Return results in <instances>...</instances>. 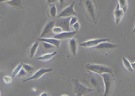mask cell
<instances>
[{"mask_svg":"<svg viewBox=\"0 0 135 96\" xmlns=\"http://www.w3.org/2000/svg\"><path fill=\"white\" fill-rule=\"evenodd\" d=\"M73 83H74V90H75V93L77 96H82L85 94H87L88 92H91L95 90L94 88H88L87 87L82 85L80 82H79L75 79L73 80Z\"/></svg>","mask_w":135,"mask_h":96,"instance_id":"4","label":"cell"},{"mask_svg":"<svg viewBox=\"0 0 135 96\" xmlns=\"http://www.w3.org/2000/svg\"><path fill=\"white\" fill-rule=\"evenodd\" d=\"M76 22H78V18L77 17H71L70 21V26L72 27Z\"/></svg>","mask_w":135,"mask_h":96,"instance_id":"27","label":"cell"},{"mask_svg":"<svg viewBox=\"0 0 135 96\" xmlns=\"http://www.w3.org/2000/svg\"><path fill=\"white\" fill-rule=\"evenodd\" d=\"M126 12L121 9V7H120L119 4H117L115 11H114V16H115V22H116V24H118L120 23V21L121 20L122 17L124 16V14Z\"/></svg>","mask_w":135,"mask_h":96,"instance_id":"12","label":"cell"},{"mask_svg":"<svg viewBox=\"0 0 135 96\" xmlns=\"http://www.w3.org/2000/svg\"><path fill=\"white\" fill-rule=\"evenodd\" d=\"M57 54V52L54 51V53H47V54H45L43 56H41L39 57H37V60L39 61H43V62H47L49 60H50L54 56H55Z\"/></svg>","mask_w":135,"mask_h":96,"instance_id":"18","label":"cell"},{"mask_svg":"<svg viewBox=\"0 0 135 96\" xmlns=\"http://www.w3.org/2000/svg\"><path fill=\"white\" fill-rule=\"evenodd\" d=\"M38 41L42 42H47V43H50L51 44H54L55 47L59 48L60 47V43H61V40L58 39H55V38H38Z\"/></svg>","mask_w":135,"mask_h":96,"instance_id":"14","label":"cell"},{"mask_svg":"<svg viewBox=\"0 0 135 96\" xmlns=\"http://www.w3.org/2000/svg\"><path fill=\"white\" fill-rule=\"evenodd\" d=\"M8 1H10V0H0V2H8Z\"/></svg>","mask_w":135,"mask_h":96,"instance_id":"34","label":"cell"},{"mask_svg":"<svg viewBox=\"0 0 135 96\" xmlns=\"http://www.w3.org/2000/svg\"><path fill=\"white\" fill-rule=\"evenodd\" d=\"M117 48H118L117 44H116L114 43H111L110 41H104V42H102L99 44H97L96 46H95V49L96 50L100 51V52L111 51V50L116 49Z\"/></svg>","mask_w":135,"mask_h":96,"instance_id":"6","label":"cell"},{"mask_svg":"<svg viewBox=\"0 0 135 96\" xmlns=\"http://www.w3.org/2000/svg\"><path fill=\"white\" fill-rule=\"evenodd\" d=\"M69 47L70 53L73 54V56H76L77 54V41L75 39L71 38L69 41Z\"/></svg>","mask_w":135,"mask_h":96,"instance_id":"15","label":"cell"},{"mask_svg":"<svg viewBox=\"0 0 135 96\" xmlns=\"http://www.w3.org/2000/svg\"><path fill=\"white\" fill-rule=\"evenodd\" d=\"M89 81L91 82V84L95 88L98 89V90L100 91L101 89H102V85L100 84V79L98 78V77L95 76V74H92L89 79Z\"/></svg>","mask_w":135,"mask_h":96,"instance_id":"13","label":"cell"},{"mask_svg":"<svg viewBox=\"0 0 135 96\" xmlns=\"http://www.w3.org/2000/svg\"><path fill=\"white\" fill-rule=\"evenodd\" d=\"M86 69L88 71L94 72V73L102 74L104 73H111L113 74V69L105 65H95V64H88L86 65Z\"/></svg>","mask_w":135,"mask_h":96,"instance_id":"3","label":"cell"},{"mask_svg":"<svg viewBox=\"0 0 135 96\" xmlns=\"http://www.w3.org/2000/svg\"><path fill=\"white\" fill-rule=\"evenodd\" d=\"M50 16L51 18L54 19L57 16V7L55 6V4H52L50 8Z\"/></svg>","mask_w":135,"mask_h":96,"instance_id":"19","label":"cell"},{"mask_svg":"<svg viewBox=\"0 0 135 96\" xmlns=\"http://www.w3.org/2000/svg\"><path fill=\"white\" fill-rule=\"evenodd\" d=\"M54 25H56L55 20H50L47 24L45 26L42 33L41 34L40 38H47L49 37H54V33L53 32V28H54Z\"/></svg>","mask_w":135,"mask_h":96,"instance_id":"5","label":"cell"},{"mask_svg":"<svg viewBox=\"0 0 135 96\" xmlns=\"http://www.w3.org/2000/svg\"><path fill=\"white\" fill-rule=\"evenodd\" d=\"M56 1H57V0H47V3H48L49 5H52V4L54 3Z\"/></svg>","mask_w":135,"mask_h":96,"instance_id":"30","label":"cell"},{"mask_svg":"<svg viewBox=\"0 0 135 96\" xmlns=\"http://www.w3.org/2000/svg\"><path fill=\"white\" fill-rule=\"evenodd\" d=\"M101 77L103 78V82L104 83V94L105 96L110 95L114 88V77L113 74L111 73H104L101 74Z\"/></svg>","mask_w":135,"mask_h":96,"instance_id":"2","label":"cell"},{"mask_svg":"<svg viewBox=\"0 0 135 96\" xmlns=\"http://www.w3.org/2000/svg\"><path fill=\"white\" fill-rule=\"evenodd\" d=\"M80 6L86 17L91 22L96 23L98 19V11L95 0H80Z\"/></svg>","mask_w":135,"mask_h":96,"instance_id":"1","label":"cell"},{"mask_svg":"<svg viewBox=\"0 0 135 96\" xmlns=\"http://www.w3.org/2000/svg\"><path fill=\"white\" fill-rule=\"evenodd\" d=\"M72 28L75 29V31H79V28H80V25H79V23H78V22H76L75 24H74L73 26H72Z\"/></svg>","mask_w":135,"mask_h":96,"instance_id":"28","label":"cell"},{"mask_svg":"<svg viewBox=\"0 0 135 96\" xmlns=\"http://www.w3.org/2000/svg\"><path fill=\"white\" fill-rule=\"evenodd\" d=\"M41 43H42L43 47L45 48V49L46 50H51V49H54V44H50V43L44 42V41H42Z\"/></svg>","mask_w":135,"mask_h":96,"instance_id":"23","label":"cell"},{"mask_svg":"<svg viewBox=\"0 0 135 96\" xmlns=\"http://www.w3.org/2000/svg\"><path fill=\"white\" fill-rule=\"evenodd\" d=\"M71 17H62L58 18L56 20V26L62 28L64 32H70V21Z\"/></svg>","mask_w":135,"mask_h":96,"instance_id":"7","label":"cell"},{"mask_svg":"<svg viewBox=\"0 0 135 96\" xmlns=\"http://www.w3.org/2000/svg\"><path fill=\"white\" fill-rule=\"evenodd\" d=\"M118 4L120 5L121 9L126 12V11H127V7H128L127 0H119V3Z\"/></svg>","mask_w":135,"mask_h":96,"instance_id":"21","label":"cell"},{"mask_svg":"<svg viewBox=\"0 0 135 96\" xmlns=\"http://www.w3.org/2000/svg\"><path fill=\"white\" fill-rule=\"evenodd\" d=\"M7 4H8V6L10 7H12L13 8H16V9H20L23 7L22 0H10V1L7 2Z\"/></svg>","mask_w":135,"mask_h":96,"instance_id":"16","label":"cell"},{"mask_svg":"<svg viewBox=\"0 0 135 96\" xmlns=\"http://www.w3.org/2000/svg\"><path fill=\"white\" fill-rule=\"evenodd\" d=\"M3 81H4L7 84H8V83H10V82H11V78L10 77L5 76V77L3 78Z\"/></svg>","mask_w":135,"mask_h":96,"instance_id":"29","label":"cell"},{"mask_svg":"<svg viewBox=\"0 0 135 96\" xmlns=\"http://www.w3.org/2000/svg\"><path fill=\"white\" fill-rule=\"evenodd\" d=\"M104 41H110L109 39H95V40H90L88 41H85L82 43L80 45L82 47H86V48H90V47H95L97 44H99L102 42Z\"/></svg>","mask_w":135,"mask_h":96,"instance_id":"10","label":"cell"},{"mask_svg":"<svg viewBox=\"0 0 135 96\" xmlns=\"http://www.w3.org/2000/svg\"><path fill=\"white\" fill-rule=\"evenodd\" d=\"M132 67H133V69H135V62L132 63Z\"/></svg>","mask_w":135,"mask_h":96,"instance_id":"32","label":"cell"},{"mask_svg":"<svg viewBox=\"0 0 135 96\" xmlns=\"http://www.w3.org/2000/svg\"><path fill=\"white\" fill-rule=\"evenodd\" d=\"M74 5H75V2L72 3L69 7H67L63 11H61L57 15V17L62 18V17H70L73 16H76V12L75 11V10H74Z\"/></svg>","mask_w":135,"mask_h":96,"instance_id":"8","label":"cell"},{"mask_svg":"<svg viewBox=\"0 0 135 96\" xmlns=\"http://www.w3.org/2000/svg\"><path fill=\"white\" fill-rule=\"evenodd\" d=\"M51 71H53V69H51V68H50V69L41 68V69H40L39 70L36 71L32 76H31L30 78L25 79L23 82H28V81H32V80H37V79H39L42 75H44L45 74L49 73V72H51Z\"/></svg>","mask_w":135,"mask_h":96,"instance_id":"9","label":"cell"},{"mask_svg":"<svg viewBox=\"0 0 135 96\" xmlns=\"http://www.w3.org/2000/svg\"><path fill=\"white\" fill-rule=\"evenodd\" d=\"M38 46H39V41L37 40V41H36L32 45V47L30 48V49H29V51H28V55H29V57H30V58H32V57H34V55H35L36 50H37V49H38Z\"/></svg>","mask_w":135,"mask_h":96,"instance_id":"17","label":"cell"},{"mask_svg":"<svg viewBox=\"0 0 135 96\" xmlns=\"http://www.w3.org/2000/svg\"><path fill=\"white\" fill-rule=\"evenodd\" d=\"M23 68V63H20L17 65V67L15 69V70L13 71V73H12V78H15L16 76L18 75L19 74V72L20 71V69Z\"/></svg>","mask_w":135,"mask_h":96,"instance_id":"22","label":"cell"},{"mask_svg":"<svg viewBox=\"0 0 135 96\" xmlns=\"http://www.w3.org/2000/svg\"><path fill=\"white\" fill-rule=\"evenodd\" d=\"M133 32L135 33V27H134V28H133Z\"/></svg>","mask_w":135,"mask_h":96,"instance_id":"35","label":"cell"},{"mask_svg":"<svg viewBox=\"0 0 135 96\" xmlns=\"http://www.w3.org/2000/svg\"><path fill=\"white\" fill-rule=\"evenodd\" d=\"M122 61H123V64H124L125 67H126L129 72H133V67H132V64L128 61V60H127L126 58L123 57V58H122Z\"/></svg>","mask_w":135,"mask_h":96,"instance_id":"20","label":"cell"},{"mask_svg":"<svg viewBox=\"0 0 135 96\" xmlns=\"http://www.w3.org/2000/svg\"><path fill=\"white\" fill-rule=\"evenodd\" d=\"M23 68L27 71V73H28V74L32 73V72L34 70V68H33L32 66H31V65H29L23 64Z\"/></svg>","mask_w":135,"mask_h":96,"instance_id":"24","label":"cell"},{"mask_svg":"<svg viewBox=\"0 0 135 96\" xmlns=\"http://www.w3.org/2000/svg\"><path fill=\"white\" fill-rule=\"evenodd\" d=\"M78 33V31H73V32H64L60 34H57L54 36V38L58 40H66V39H71L75 34Z\"/></svg>","mask_w":135,"mask_h":96,"instance_id":"11","label":"cell"},{"mask_svg":"<svg viewBox=\"0 0 135 96\" xmlns=\"http://www.w3.org/2000/svg\"><path fill=\"white\" fill-rule=\"evenodd\" d=\"M59 3H60V7H62L64 5L65 0H59Z\"/></svg>","mask_w":135,"mask_h":96,"instance_id":"31","label":"cell"},{"mask_svg":"<svg viewBox=\"0 0 135 96\" xmlns=\"http://www.w3.org/2000/svg\"><path fill=\"white\" fill-rule=\"evenodd\" d=\"M48 94L47 93H45V92H44V93H42L41 94V96H45V95H47Z\"/></svg>","mask_w":135,"mask_h":96,"instance_id":"33","label":"cell"},{"mask_svg":"<svg viewBox=\"0 0 135 96\" xmlns=\"http://www.w3.org/2000/svg\"><path fill=\"white\" fill-rule=\"evenodd\" d=\"M62 28H60L58 26H56L53 28V32L54 33V35H57V34H60V33H62Z\"/></svg>","mask_w":135,"mask_h":96,"instance_id":"25","label":"cell"},{"mask_svg":"<svg viewBox=\"0 0 135 96\" xmlns=\"http://www.w3.org/2000/svg\"><path fill=\"white\" fill-rule=\"evenodd\" d=\"M27 75V71L24 69L23 68H22L21 69H20V71L19 72V74H18V77L19 78H21V77H24V76H26Z\"/></svg>","mask_w":135,"mask_h":96,"instance_id":"26","label":"cell"}]
</instances>
